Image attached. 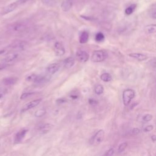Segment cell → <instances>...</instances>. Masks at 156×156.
Here are the masks:
<instances>
[{"mask_svg": "<svg viewBox=\"0 0 156 156\" xmlns=\"http://www.w3.org/2000/svg\"><path fill=\"white\" fill-rule=\"evenodd\" d=\"M107 57V54L106 51L102 50L95 51L91 56V60L93 62L98 63L101 62L106 59Z\"/></svg>", "mask_w": 156, "mask_h": 156, "instance_id": "obj_1", "label": "cell"}, {"mask_svg": "<svg viewBox=\"0 0 156 156\" xmlns=\"http://www.w3.org/2000/svg\"><path fill=\"white\" fill-rule=\"evenodd\" d=\"M135 91L132 89L125 90L123 93V101L124 105L126 106L129 105L132 100L135 97Z\"/></svg>", "mask_w": 156, "mask_h": 156, "instance_id": "obj_2", "label": "cell"}, {"mask_svg": "<svg viewBox=\"0 0 156 156\" xmlns=\"http://www.w3.org/2000/svg\"><path fill=\"white\" fill-rule=\"evenodd\" d=\"M49 78H48L47 76L36 74H32L26 77V80L27 81L33 82L36 84L43 83V82H45Z\"/></svg>", "mask_w": 156, "mask_h": 156, "instance_id": "obj_3", "label": "cell"}, {"mask_svg": "<svg viewBox=\"0 0 156 156\" xmlns=\"http://www.w3.org/2000/svg\"><path fill=\"white\" fill-rule=\"evenodd\" d=\"M26 1L27 0H18V1H15L14 3L6 5L4 7V9L2 10V15H5L9 14L12 11H14L16 7H17L18 5L21 4L22 3H25Z\"/></svg>", "mask_w": 156, "mask_h": 156, "instance_id": "obj_4", "label": "cell"}, {"mask_svg": "<svg viewBox=\"0 0 156 156\" xmlns=\"http://www.w3.org/2000/svg\"><path fill=\"white\" fill-rule=\"evenodd\" d=\"M104 135H105V134H104L103 130H100L91 138V140H90V143L91 145H95L100 144L104 140Z\"/></svg>", "mask_w": 156, "mask_h": 156, "instance_id": "obj_5", "label": "cell"}, {"mask_svg": "<svg viewBox=\"0 0 156 156\" xmlns=\"http://www.w3.org/2000/svg\"><path fill=\"white\" fill-rule=\"evenodd\" d=\"M18 57V54L16 53H10L7 54L6 56L4 57V58L2 60V62L6 64L9 65L12 62L15 61Z\"/></svg>", "mask_w": 156, "mask_h": 156, "instance_id": "obj_6", "label": "cell"}, {"mask_svg": "<svg viewBox=\"0 0 156 156\" xmlns=\"http://www.w3.org/2000/svg\"><path fill=\"white\" fill-rule=\"evenodd\" d=\"M54 51L57 56H62L65 53V47L60 42H56L54 45Z\"/></svg>", "mask_w": 156, "mask_h": 156, "instance_id": "obj_7", "label": "cell"}, {"mask_svg": "<svg viewBox=\"0 0 156 156\" xmlns=\"http://www.w3.org/2000/svg\"><path fill=\"white\" fill-rule=\"evenodd\" d=\"M76 57L78 61L82 62V63L87 62L89 59V54L86 51L83 50H78L77 51Z\"/></svg>", "mask_w": 156, "mask_h": 156, "instance_id": "obj_8", "label": "cell"}, {"mask_svg": "<svg viewBox=\"0 0 156 156\" xmlns=\"http://www.w3.org/2000/svg\"><path fill=\"white\" fill-rule=\"evenodd\" d=\"M41 99H37V100H35L32 101H30L23 106V109H21V112H25L29 111V110L32 109V108L37 107L41 102Z\"/></svg>", "mask_w": 156, "mask_h": 156, "instance_id": "obj_9", "label": "cell"}, {"mask_svg": "<svg viewBox=\"0 0 156 156\" xmlns=\"http://www.w3.org/2000/svg\"><path fill=\"white\" fill-rule=\"evenodd\" d=\"M60 64L58 63H54L49 65L47 68V71L49 74L53 75L56 73L60 68Z\"/></svg>", "mask_w": 156, "mask_h": 156, "instance_id": "obj_10", "label": "cell"}, {"mask_svg": "<svg viewBox=\"0 0 156 156\" xmlns=\"http://www.w3.org/2000/svg\"><path fill=\"white\" fill-rule=\"evenodd\" d=\"M18 81V78H16L15 76H10L7 77L3 79V83L4 85L7 86H11L15 84Z\"/></svg>", "mask_w": 156, "mask_h": 156, "instance_id": "obj_11", "label": "cell"}, {"mask_svg": "<svg viewBox=\"0 0 156 156\" xmlns=\"http://www.w3.org/2000/svg\"><path fill=\"white\" fill-rule=\"evenodd\" d=\"M73 0H63L61 4L62 10L63 12H68L73 6Z\"/></svg>", "mask_w": 156, "mask_h": 156, "instance_id": "obj_12", "label": "cell"}, {"mask_svg": "<svg viewBox=\"0 0 156 156\" xmlns=\"http://www.w3.org/2000/svg\"><path fill=\"white\" fill-rule=\"evenodd\" d=\"M26 43L24 41H21V40H16L14 41L13 43L10 45V48L13 49H22L25 47Z\"/></svg>", "mask_w": 156, "mask_h": 156, "instance_id": "obj_13", "label": "cell"}, {"mask_svg": "<svg viewBox=\"0 0 156 156\" xmlns=\"http://www.w3.org/2000/svg\"><path fill=\"white\" fill-rule=\"evenodd\" d=\"M26 133H27V130L26 129H22L21 131L18 132L15 135V139H14L15 143H20L21 142V141L24 138V137H25Z\"/></svg>", "mask_w": 156, "mask_h": 156, "instance_id": "obj_14", "label": "cell"}, {"mask_svg": "<svg viewBox=\"0 0 156 156\" xmlns=\"http://www.w3.org/2000/svg\"><path fill=\"white\" fill-rule=\"evenodd\" d=\"M25 27L26 26L23 23H16L10 27V31H13V32H19L20 31H23Z\"/></svg>", "mask_w": 156, "mask_h": 156, "instance_id": "obj_15", "label": "cell"}, {"mask_svg": "<svg viewBox=\"0 0 156 156\" xmlns=\"http://www.w3.org/2000/svg\"><path fill=\"white\" fill-rule=\"evenodd\" d=\"M75 64V59L73 57H68L63 61V65L66 68H70Z\"/></svg>", "mask_w": 156, "mask_h": 156, "instance_id": "obj_16", "label": "cell"}, {"mask_svg": "<svg viewBox=\"0 0 156 156\" xmlns=\"http://www.w3.org/2000/svg\"><path fill=\"white\" fill-rule=\"evenodd\" d=\"M52 128V125L49 123L47 124H42L41 126H40L39 128H38V131L42 134H44L48 133V132L50 131Z\"/></svg>", "mask_w": 156, "mask_h": 156, "instance_id": "obj_17", "label": "cell"}, {"mask_svg": "<svg viewBox=\"0 0 156 156\" xmlns=\"http://www.w3.org/2000/svg\"><path fill=\"white\" fill-rule=\"evenodd\" d=\"M129 56L131 57L134 58L135 59L140 60V61H143L148 59V57L143 54H141V53H131L129 54Z\"/></svg>", "mask_w": 156, "mask_h": 156, "instance_id": "obj_18", "label": "cell"}, {"mask_svg": "<svg viewBox=\"0 0 156 156\" xmlns=\"http://www.w3.org/2000/svg\"><path fill=\"white\" fill-rule=\"evenodd\" d=\"M89 38V34L87 31H83L79 37V42L82 44L86 43Z\"/></svg>", "mask_w": 156, "mask_h": 156, "instance_id": "obj_19", "label": "cell"}, {"mask_svg": "<svg viewBox=\"0 0 156 156\" xmlns=\"http://www.w3.org/2000/svg\"><path fill=\"white\" fill-rule=\"evenodd\" d=\"M145 32L149 34H156V25H149L145 27Z\"/></svg>", "mask_w": 156, "mask_h": 156, "instance_id": "obj_20", "label": "cell"}, {"mask_svg": "<svg viewBox=\"0 0 156 156\" xmlns=\"http://www.w3.org/2000/svg\"><path fill=\"white\" fill-rule=\"evenodd\" d=\"M112 76L108 73H104L101 75V79L103 80L104 82H110L112 80Z\"/></svg>", "mask_w": 156, "mask_h": 156, "instance_id": "obj_21", "label": "cell"}, {"mask_svg": "<svg viewBox=\"0 0 156 156\" xmlns=\"http://www.w3.org/2000/svg\"><path fill=\"white\" fill-rule=\"evenodd\" d=\"M46 110L45 108H41V109H38L37 111H36L34 113V116L37 118H40V117H43L46 114Z\"/></svg>", "mask_w": 156, "mask_h": 156, "instance_id": "obj_22", "label": "cell"}, {"mask_svg": "<svg viewBox=\"0 0 156 156\" xmlns=\"http://www.w3.org/2000/svg\"><path fill=\"white\" fill-rule=\"evenodd\" d=\"M137 7V5L136 4H132L131 5H129V7H127L125 10V14L128 15H131L132 13L134 12V10H135Z\"/></svg>", "mask_w": 156, "mask_h": 156, "instance_id": "obj_23", "label": "cell"}, {"mask_svg": "<svg viewBox=\"0 0 156 156\" xmlns=\"http://www.w3.org/2000/svg\"><path fill=\"white\" fill-rule=\"evenodd\" d=\"M94 90H95V93H96V95H101L102 94V93L104 92L103 86L101 85V84H98V85L95 86Z\"/></svg>", "mask_w": 156, "mask_h": 156, "instance_id": "obj_24", "label": "cell"}, {"mask_svg": "<svg viewBox=\"0 0 156 156\" xmlns=\"http://www.w3.org/2000/svg\"><path fill=\"white\" fill-rule=\"evenodd\" d=\"M95 40L97 42H102L104 40V34L101 32H98V34H96V37H95Z\"/></svg>", "mask_w": 156, "mask_h": 156, "instance_id": "obj_25", "label": "cell"}, {"mask_svg": "<svg viewBox=\"0 0 156 156\" xmlns=\"http://www.w3.org/2000/svg\"><path fill=\"white\" fill-rule=\"evenodd\" d=\"M128 146V143L126 142H124V143H122V144L120 145V146H119L118 147V152L119 153H122V152L124 151V150L126 148H127Z\"/></svg>", "mask_w": 156, "mask_h": 156, "instance_id": "obj_26", "label": "cell"}, {"mask_svg": "<svg viewBox=\"0 0 156 156\" xmlns=\"http://www.w3.org/2000/svg\"><path fill=\"white\" fill-rule=\"evenodd\" d=\"M34 94H35V93H34V92L24 93L21 95V96H20V99H21V100H25V99L27 98H29V96H32V95H34Z\"/></svg>", "mask_w": 156, "mask_h": 156, "instance_id": "obj_27", "label": "cell"}, {"mask_svg": "<svg viewBox=\"0 0 156 156\" xmlns=\"http://www.w3.org/2000/svg\"><path fill=\"white\" fill-rule=\"evenodd\" d=\"M153 118V116L150 114H146L145 115V116L143 117V120L145 122H150Z\"/></svg>", "mask_w": 156, "mask_h": 156, "instance_id": "obj_28", "label": "cell"}, {"mask_svg": "<svg viewBox=\"0 0 156 156\" xmlns=\"http://www.w3.org/2000/svg\"><path fill=\"white\" fill-rule=\"evenodd\" d=\"M44 3H46V4L53 6L56 4V1L55 0H44Z\"/></svg>", "mask_w": 156, "mask_h": 156, "instance_id": "obj_29", "label": "cell"}, {"mask_svg": "<svg viewBox=\"0 0 156 156\" xmlns=\"http://www.w3.org/2000/svg\"><path fill=\"white\" fill-rule=\"evenodd\" d=\"M113 154H114V149H113V148H111V149L108 150V151L106 152L104 156H112Z\"/></svg>", "mask_w": 156, "mask_h": 156, "instance_id": "obj_30", "label": "cell"}, {"mask_svg": "<svg viewBox=\"0 0 156 156\" xmlns=\"http://www.w3.org/2000/svg\"><path fill=\"white\" fill-rule=\"evenodd\" d=\"M7 92V90L5 89H0V99L3 98Z\"/></svg>", "mask_w": 156, "mask_h": 156, "instance_id": "obj_31", "label": "cell"}, {"mask_svg": "<svg viewBox=\"0 0 156 156\" xmlns=\"http://www.w3.org/2000/svg\"><path fill=\"white\" fill-rule=\"evenodd\" d=\"M154 128V126L153 125H149L148 126H146V127L144 129V131L145 132H151L152 130Z\"/></svg>", "mask_w": 156, "mask_h": 156, "instance_id": "obj_32", "label": "cell"}, {"mask_svg": "<svg viewBox=\"0 0 156 156\" xmlns=\"http://www.w3.org/2000/svg\"><path fill=\"white\" fill-rule=\"evenodd\" d=\"M9 65H6V64L3 63V62H1V63H0V71L3 70H4L5 68H6Z\"/></svg>", "mask_w": 156, "mask_h": 156, "instance_id": "obj_33", "label": "cell"}, {"mask_svg": "<svg viewBox=\"0 0 156 156\" xmlns=\"http://www.w3.org/2000/svg\"><path fill=\"white\" fill-rule=\"evenodd\" d=\"M132 133L134 135L138 134L140 133V129L138 128H134L132 131Z\"/></svg>", "mask_w": 156, "mask_h": 156, "instance_id": "obj_34", "label": "cell"}, {"mask_svg": "<svg viewBox=\"0 0 156 156\" xmlns=\"http://www.w3.org/2000/svg\"><path fill=\"white\" fill-rule=\"evenodd\" d=\"M151 16L152 18H154V19H156V9H155L154 10L152 11Z\"/></svg>", "mask_w": 156, "mask_h": 156, "instance_id": "obj_35", "label": "cell"}, {"mask_svg": "<svg viewBox=\"0 0 156 156\" xmlns=\"http://www.w3.org/2000/svg\"><path fill=\"white\" fill-rule=\"evenodd\" d=\"M89 102H90V104H96V102H97L96 101H95L94 100H90Z\"/></svg>", "mask_w": 156, "mask_h": 156, "instance_id": "obj_36", "label": "cell"}, {"mask_svg": "<svg viewBox=\"0 0 156 156\" xmlns=\"http://www.w3.org/2000/svg\"><path fill=\"white\" fill-rule=\"evenodd\" d=\"M151 139L153 142H155V141H156V135H153V136L151 137Z\"/></svg>", "mask_w": 156, "mask_h": 156, "instance_id": "obj_37", "label": "cell"}]
</instances>
